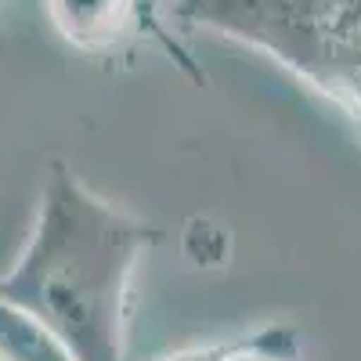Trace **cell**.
I'll return each instance as SVG.
<instances>
[{
	"instance_id": "6da1fadb",
	"label": "cell",
	"mask_w": 361,
	"mask_h": 361,
	"mask_svg": "<svg viewBox=\"0 0 361 361\" xmlns=\"http://www.w3.org/2000/svg\"><path fill=\"white\" fill-rule=\"evenodd\" d=\"M152 238V228L119 214L54 163L37 231L0 279V300L33 318L69 361H123L127 289Z\"/></svg>"
},
{
	"instance_id": "7a4b0ae2",
	"label": "cell",
	"mask_w": 361,
	"mask_h": 361,
	"mask_svg": "<svg viewBox=\"0 0 361 361\" xmlns=\"http://www.w3.org/2000/svg\"><path fill=\"white\" fill-rule=\"evenodd\" d=\"M202 33L267 54L361 123V0H173Z\"/></svg>"
},
{
	"instance_id": "3957f363",
	"label": "cell",
	"mask_w": 361,
	"mask_h": 361,
	"mask_svg": "<svg viewBox=\"0 0 361 361\" xmlns=\"http://www.w3.org/2000/svg\"><path fill=\"white\" fill-rule=\"evenodd\" d=\"M47 11L54 29L80 51H116L137 29H148L188 73H199L192 58L159 29V22L148 18L145 0H47Z\"/></svg>"
}]
</instances>
